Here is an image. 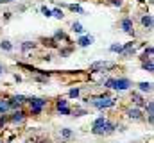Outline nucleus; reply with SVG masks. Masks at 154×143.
Masks as SVG:
<instances>
[{
	"label": "nucleus",
	"mask_w": 154,
	"mask_h": 143,
	"mask_svg": "<svg viewBox=\"0 0 154 143\" xmlns=\"http://www.w3.org/2000/svg\"><path fill=\"white\" fill-rule=\"evenodd\" d=\"M52 16H56L57 20H61V18H63V13H61L59 9H54V11H52Z\"/></svg>",
	"instance_id": "412c9836"
},
{
	"label": "nucleus",
	"mask_w": 154,
	"mask_h": 143,
	"mask_svg": "<svg viewBox=\"0 0 154 143\" xmlns=\"http://www.w3.org/2000/svg\"><path fill=\"white\" fill-rule=\"evenodd\" d=\"M122 29H124L125 32L133 34V22H131L129 18H124V20H122Z\"/></svg>",
	"instance_id": "0eeeda50"
},
{
	"label": "nucleus",
	"mask_w": 154,
	"mask_h": 143,
	"mask_svg": "<svg viewBox=\"0 0 154 143\" xmlns=\"http://www.w3.org/2000/svg\"><path fill=\"white\" fill-rule=\"evenodd\" d=\"M23 118H25L23 111H16V113H14V116H13L11 120H13L14 123H22V122H23Z\"/></svg>",
	"instance_id": "9d476101"
},
{
	"label": "nucleus",
	"mask_w": 154,
	"mask_h": 143,
	"mask_svg": "<svg viewBox=\"0 0 154 143\" xmlns=\"http://www.w3.org/2000/svg\"><path fill=\"white\" fill-rule=\"evenodd\" d=\"M138 86H140V91H147V93L152 91V84L151 82H140Z\"/></svg>",
	"instance_id": "ddd939ff"
},
{
	"label": "nucleus",
	"mask_w": 154,
	"mask_h": 143,
	"mask_svg": "<svg viewBox=\"0 0 154 143\" xmlns=\"http://www.w3.org/2000/svg\"><path fill=\"white\" fill-rule=\"evenodd\" d=\"M133 100H134V102H136L138 106H143V104H145V102H143V99H142V97H140L138 93H133Z\"/></svg>",
	"instance_id": "f3484780"
},
{
	"label": "nucleus",
	"mask_w": 154,
	"mask_h": 143,
	"mask_svg": "<svg viewBox=\"0 0 154 143\" xmlns=\"http://www.w3.org/2000/svg\"><path fill=\"white\" fill-rule=\"evenodd\" d=\"M127 116L133 118V120H140V118H142V111H140V109H129V111H127Z\"/></svg>",
	"instance_id": "6e6552de"
},
{
	"label": "nucleus",
	"mask_w": 154,
	"mask_h": 143,
	"mask_svg": "<svg viewBox=\"0 0 154 143\" xmlns=\"http://www.w3.org/2000/svg\"><path fill=\"white\" fill-rule=\"evenodd\" d=\"M61 136L63 138H72V131L70 129H61Z\"/></svg>",
	"instance_id": "6ab92c4d"
},
{
	"label": "nucleus",
	"mask_w": 154,
	"mask_h": 143,
	"mask_svg": "<svg viewBox=\"0 0 154 143\" xmlns=\"http://www.w3.org/2000/svg\"><path fill=\"white\" fill-rule=\"evenodd\" d=\"M152 113H154V102L147 104V114H149V122L152 123Z\"/></svg>",
	"instance_id": "2eb2a0df"
},
{
	"label": "nucleus",
	"mask_w": 154,
	"mask_h": 143,
	"mask_svg": "<svg viewBox=\"0 0 154 143\" xmlns=\"http://www.w3.org/2000/svg\"><path fill=\"white\" fill-rule=\"evenodd\" d=\"M29 104H31L32 114H39L41 109L47 106V100H43V99H29Z\"/></svg>",
	"instance_id": "f03ea898"
},
{
	"label": "nucleus",
	"mask_w": 154,
	"mask_h": 143,
	"mask_svg": "<svg viewBox=\"0 0 154 143\" xmlns=\"http://www.w3.org/2000/svg\"><path fill=\"white\" fill-rule=\"evenodd\" d=\"M147 56H149V57L152 56V47H149V48H145V57H147Z\"/></svg>",
	"instance_id": "c85d7f7f"
},
{
	"label": "nucleus",
	"mask_w": 154,
	"mask_h": 143,
	"mask_svg": "<svg viewBox=\"0 0 154 143\" xmlns=\"http://www.w3.org/2000/svg\"><path fill=\"white\" fill-rule=\"evenodd\" d=\"M72 31H74V32H77V34H81L84 29H82V25H81L79 22H74V25H72Z\"/></svg>",
	"instance_id": "dca6fc26"
},
{
	"label": "nucleus",
	"mask_w": 154,
	"mask_h": 143,
	"mask_svg": "<svg viewBox=\"0 0 154 143\" xmlns=\"http://www.w3.org/2000/svg\"><path fill=\"white\" fill-rule=\"evenodd\" d=\"M91 41H93V38H91V36H82V38H79V41H77V43H79L81 47H88Z\"/></svg>",
	"instance_id": "1a4fd4ad"
},
{
	"label": "nucleus",
	"mask_w": 154,
	"mask_h": 143,
	"mask_svg": "<svg viewBox=\"0 0 154 143\" xmlns=\"http://www.w3.org/2000/svg\"><path fill=\"white\" fill-rule=\"evenodd\" d=\"M5 122H7V118H5V116H4V114H2V116H0V129H2V125H4V123H5Z\"/></svg>",
	"instance_id": "c756f323"
},
{
	"label": "nucleus",
	"mask_w": 154,
	"mask_h": 143,
	"mask_svg": "<svg viewBox=\"0 0 154 143\" xmlns=\"http://www.w3.org/2000/svg\"><path fill=\"white\" fill-rule=\"evenodd\" d=\"M113 65L111 63H108V61H97V63H93L91 66H90V70L91 72H97V70H106V68H111Z\"/></svg>",
	"instance_id": "20e7f679"
},
{
	"label": "nucleus",
	"mask_w": 154,
	"mask_h": 143,
	"mask_svg": "<svg viewBox=\"0 0 154 143\" xmlns=\"http://www.w3.org/2000/svg\"><path fill=\"white\" fill-rule=\"evenodd\" d=\"M131 86V82H129V79H116L115 82V90H120V91H124V90H127Z\"/></svg>",
	"instance_id": "39448f33"
},
{
	"label": "nucleus",
	"mask_w": 154,
	"mask_h": 143,
	"mask_svg": "<svg viewBox=\"0 0 154 143\" xmlns=\"http://www.w3.org/2000/svg\"><path fill=\"white\" fill-rule=\"evenodd\" d=\"M23 102H25V97H23V95H16V97H13V99L9 100V106L11 107H20Z\"/></svg>",
	"instance_id": "423d86ee"
},
{
	"label": "nucleus",
	"mask_w": 154,
	"mask_h": 143,
	"mask_svg": "<svg viewBox=\"0 0 154 143\" xmlns=\"http://www.w3.org/2000/svg\"><path fill=\"white\" fill-rule=\"evenodd\" d=\"M143 70H147V72H152L154 70V65H152V61H151V59L143 63Z\"/></svg>",
	"instance_id": "a211bd4d"
},
{
	"label": "nucleus",
	"mask_w": 154,
	"mask_h": 143,
	"mask_svg": "<svg viewBox=\"0 0 154 143\" xmlns=\"http://www.w3.org/2000/svg\"><path fill=\"white\" fill-rule=\"evenodd\" d=\"M91 104H93L95 107H99V109H104V107L115 106V100H113L111 97H99V99H93Z\"/></svg>",
	"instance_id": "f257e3e1"
},
{
	"label": "nucleus",
	"mask_w": 154,
	"mask_h": 143,
	"mask_svg": "<svg viewBox=\"0 0 154 143\" xmlns=\"http://www.w3.org/2000/svg\"><path fill=\"white\" fill-rule=\"evenodd\" d=\"M70 9H72V11H77V13H82L81 5H75V4H72V5H70Z\"/></svg>",
	"instance_id": "cd10ccee"
},
{
	"label": "nucleus",
	"mask_w": 154,
	"mask_h": 143,
	"mask_svg": "<svg viewBox=\"0 0 154 143\" xmlns=\"http://www.w3.org/2000/svg\"><path fill=\"white\" fill-rule=\"evenodd\" d=\"M61 114H70V107L66 106V107H61V109H57Z\"/></svg>",
	"instance_id": "bb28decb"
},
{
	"label": "nucleus",
	"mask_w": 154,
	"mask_h": 143,
	"mask_svg": "<svg viewBox=\"0 0 154 143\" xmlns=\"http://www.w3.org/2000/svg\"><path fill=\"white\" fill-rule=\"evenodd\" d=\"M0 47H2L4 50H11V48H13V45H11L9 41H2V43H0Z\"/></svg>",
	"instance_id": "aec40b11"
},
{
	"label": "nucleus",
	"mask_w": 154,
	"mask_h": 143,
	"mask_svg": "<svg viewBox=\"0 0 154 143\" xmlns=\"http://www.w3.org/2000/svg\"><path fill=\"white\" fill-rule=\"evenodd\" d=\"M106 122H108V120H106L104 116H99V118H97V120L93 122V129H99V127H102V125H104Z\"/></svg>",
	"instance_id": "4468645a"
},
{
	"label": "nucleus",
	"mask_w": 154,
	"mask_h": 143,
	"mask_svg": "<svg viewBox=\"0 0 154 143\" xmlns=\"http://www.w3.org/2000/svg\"><path fill=\"white\" fill-rule=\"evenodd\" d=\"M113 4H115V5H120V0H113Z\"/></svg>",
	"instance_id": "7c9ffc66"
},
{
	"label": "nucleus",
	"mask_w": 154,
	"mask_h": 143,
	"mask_svg": "<svg viewBox=\"0 0 154 143\" xmlns=\"http://www.w3.org/2000/svg\"><path fill=\"white\" fill-rule=\"evenodd\" d=\"M41 13H43L47 18H48V16H52V11H50V9H47V7H41Z\"/></svg>",
	"instance_id": "393cba45"
},
{
	"label": "nucleus",
	"mask_w": 154,
	"mask_h": 143,
	"mask_svg": "<svg viewBox=\"0 0 154 143\" xmlns=\"http://www.w3.org/2000/svg\"><path fill=\"white\" fill-rule=\"evenodd\" d=\"M31 47H34V43H31V41H25V43L22 45V48H23V50H29Z\"/></svg>",
	"instance_id": "a878e982"
},
{
	"label": "nucleus",
	"mask_w": 154,
	"mask_h": 143,
	"mask_svg": "<svg viewBox=\"0 0 154 143\" xmlns=\"http://www.w3.org/2000/svg\"><path fill=\"white\" fill-rule=\"evenodd\" d=\"M109 50H111V52H122V47H120V45H111V47H109Z\"/></svg>",
	"instance_id": "5701e85b"
},
{
	"label": "nucleus",
	"mask_w": 154,
	"mask_h": 143,
	"mask_svg": "<svg viewBox=\"0 0 154 143\" xmlns=\"http://www.w3.org/2000/svg\"><path fill=\"white\" fill-rule=\"evenodd\" d=\"M115 82H116V79H108V81H106V86L115 90Z\"/></svg>",
	"instance_id": "4be33fe9"
},
{
	"label": "nucleus",
	"mask_w": 154,
	"mask_h": 143,
	"mask_svg": "<svg viewBox=\"0 0 154 143\" xmlns=\"http://www.w3.org/2000/svg\"><path fill=\"white\" fill-rule=\"evenodd\" d=\"M142 23H143L147 29H151V27H152V16H151V14L143 16V18H142Z\"/></svg>",
	"instance_id": "f8f14e48"
},
{
	"label": "nucleus",
	"mask_w": 154,
	"mask_h": 143,
	"mask_svg": "<svg viewBox=\"0 0 154 143\" xmlns=\"http://www.w3.org/2000/svg\"><path fill=\"white\" fill-rule=\"evenodd\" d=\"M72 99H75V97H79V88H74V90H70V93H68Z\"/></svg>",
	"instance_id": "b1692460"
},
{
	"label": "nucleus",
	"mask_w": 154,
	"mask_h": 143,
	"mask_svg": "<svg viewBox=\"0 0 154 143\" xmlns=\"http://www.w3.org/2000/svg\"><path fill=\"white\" fill-rule=\"evenodd\" d=\"M0 143H2V141H0Z\"/></svg>",
	"instance_id": "473e14b6"
},
{
	"label": "nucleus",
	"mask_w": 154,
	"mask_h": 143,
	"mask_svg": "<svg viewBox=\"0 0 154 143\" xmlns=\"http://www.w3.org/2000/svg\"><path fill=\"white\" fill-rule=\"evenodd\" d=\"M0 73H2V66H0Z\"/></svg>",
	"instance_id": "2f4dec72"
},
{
	"label": "nucleus",
	"mask_w": 154,
	"mask_h": 143,
	"mask_svg": "<svg viewBox=\"0 0 154 143\" xmlns=\"http://www.w3.org/2000/svg\"><path fill=\"white\" fill-rule=\"evenodd\" d=\"M9 109H11V106H9V100H0V114H5Z\"/></svg>",
	"instance_id": "9b49d317"
},
{
	"label": "nucleus",
	"mask_w": 154,
	"mask_h": 143,
	"mask_svg": "<svg viewBox=\"0 0 154 143\" xmlns=\"http://www.w3.org/2000/svg\"><path fill=\"white\" fill-rule=\"evenodd\" d=\"M91 131H93V134H99V136H100V134H111V132L115 131V125H113L111 122H106L102 127H99V129H91Z\"/></svg>",
	"instance_id": "7ed1b4c3"
}]
</instances>
